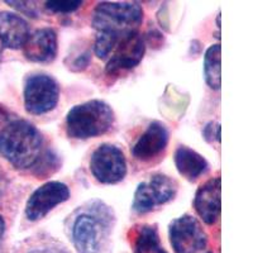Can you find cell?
I'll return each instance as SVG.
<instances>
[{"mask_svg":"<svg viewBox=\"0 0 253 253\" xmlns=\"http://www.w3.org/2000/svg\"><path fill=\"white\" fill-rule=\"evenodd\" d=\"M208 253H213V252H208Z\"/></svg>","mask_w":253,"mask_h":253,"instance_id":"d4e9b609","label":"cell"},{"mask_svg":"<svg viewBox=\"0 0 253 253\" xmlns=\"http://www.w3.org/2000/svg\"><path fill=\"white\" fill-rule=\"evenodd\" d=\"M177 182L173 178L162 173L151 176L148 181L141 182L137 186L132 208L135 213L146 214L156 207L166 204L176 195Z\"/></svg>","mask_w":253,"mask_h":253,"instance_id":"5b68a950","label":"cell"},{"mask_svg":"<svg viewBox=\"0 0 253 253\" xmlns=\"http://www.w3.org/2000/svg\"><path fill=\"white\" fill-rule=\"evenodd\" d=\"M23 53L32 62H51L57 55V33L52 28L37 29L27 38Z\"/></svg>","mask_w":253,"mask_h":253,"instance_id":"4fadbf2b","label":"cell"},{"mask_svg":"<svg viewBox=\"0 0 253 253\" xmlns=\"http://www.w3.org/2000/svg\"><path fill=\"white\" fill-rule=\"evenodd\" d=\"M216 26L220 29V13H218V15H216Z\"/></svg>","mask_w":253,"mask_h":253,"instance_id":"cb8c5ba5","label":"cell"},{"mask_svg":"<svg viewBox=\"0 0 253 253\" xmlns=\"http://www.w3.org/2000/svg\"><path fill=\"white\" fill-rule=\"evenodd\" d=\"M70 190L60 181H49L33 191L26 204V215L31 221L44 218L57 205L67 202Z\"/></svg>","mask_w":253,"mask_h":253,"instance_id":"ba28073f","label":"cell"},{"mask_svg":"<svg viewBox=\"0 0 253 253\" xmlns=\"http://www.w3.org/2000/svg\"><path fill=\"white\" fill-rule=\"evenodd\" d=\"M5 3L9 4L10 6H13V8H15L17 10H19L20 13L27 14L28 17H36V15H37L36 6L33 5V3H31V1H13V0H8Z\"/></svg>","mask_w":253,"mask_h":253,"instance_id":"ffe728a7","label":"cell"},{"mask_svg":"<svg viewBox=\"0 0 253 253\" xmlns=\"http://www.w3.org/2000/svg\"><path fill=\"white\" fill-rule=\"evenodd\" d=\"M173 160L178 173L189 181H196L209 170V164L207 160L200 153L186 146L178 147L175 151Z\"/></svg>","mask_w":253,"mask_h":253,"instance_id":"9a60e30c","label":"cell"},{"mask_svg":"<svg viewBox=\"0 0 253 253\" xmlns=\"http://www.w3.org/2000/svg\"><path fill=\"white\" fill-rule=\"evenodd\" d=\"M142 20L143 9L138 3L103 1L95 8L92 27L98 35L114 38L119 43L124 37L138 32Z\"/></svg>","mask_w":253,"mask_h":253,"instance_id":"7a4b0ae2","label":"cell"},{"mask_svg":"<svg viewBox=\"0 0 253 253\" xmlns=\"http://www.w3.org/2000/svg\"><path fill=\"white\" fill-rule=\"evenodd\" d=\"M114 123V112L103 100H89L72 108L66 117L70 138L87 139L105 134Z\"/></svg>","mask_w":253,"mask_h":253,"instance_id":"3957f363","label":"cell"},{"mask_svg":"<svg viewBox=\"0 0 253 253\" xmlns=\"http://www.w3.org/2000/svg\"><path fill=\"white\" fill-rule=\"evenodd\" d=\"M133 253H167L162 247L156 225L144 224L135 230Z\"/></svg>","mask_w":253,"mask_h":253,"instance_id":"2e32d148","label":"cell"},{"mask_svg":"<svg viewBox=\"0 0 253 253\" xmlns=\"http://www.w3.org/2000/svg\"><path fill=\"white\" fill-rule=\"evenodd\" d=\"M60 99V86L53 78L44 74L32 75L24 85V107L27 113L42 115L56 108Z\"/></svg>","mask_w":253,"mask_h":253,"instance_id":"277c9868","label":"cell"},{"mask_svg":"<svg viewBox=\"0 0 253 253\" xmlns=\"http://www.w3.org/2000/svg\"><path fill=\"white\" fill-rule=\"evenodd\" d=\"M42 143L40 130L24 119L13 118L0 128V156L17 169L37 164Z\"/></svg>","mask_w":253,"mask_h":253,"instance_id":"6da1fadb","label":"cell"},{"mask_svg":"<svg viewBox=\"0 0 253 253\" xmlns=\"http://www.w3.org/2000/svg\"><path fill=\"white\" fill-rule=\"evenodd\" d=\"M169 130L161 122H152L132 147V155L141 162H150L166 150Z\"/></svg>","mask_w":253,"mask_h":253,"instance_id":"8fae6325","label":"cell"},{"mask_svg":"<svg viewBox=\"0 0 253 253\" xmlns=\"http://www.w3.org/2000/svg\"><path fill=\"white\" fill-rule=\"evenodd\" d=\"M13 119L12 114H10V112H9L8 109H6L4 105H1L0 104V128H3L4 126H5L8 122H10Z\"/></svg>","mask_w":253,"mask_h":253,"instance_id":"44dd1931","label":"cell"},{"mask_svg":"<svg viewBox=\"0 0 253 253\" xmlns=\"http://www.w3.org/2000/svg\"><path fill=\"white\" fill-rule=\"evenodd\" d=\"M4 230H5V223H4L3 218L0 216V241H1L4 236Z\"/></svg>","mask_w":253,"mask_h":253,"instance_id":"603a6c76","label":"cell"},{"mask_svg":"<svg viewBox=\"0 0 253 253\" xmlns=\"http://www.w3.org/2000/svg\"><path fill=\"white\" fill-rule=\"evenodd\" d=\"M83 5V1L76 0V1H67V0H51L46 1V9L55 14H70V13L76 12L80 6Z\"/></svg>","mask_w":253,"mask_h":253,"instance_id":"ac0fdd59","label":"cell"},{"mask_svg":"<svg viewBox=\"0 0 253 253\" xmlns=\"http://www.w3.org/2000/svg\"><path fill=\"white\" fill-rule=\"evenodd\" d=\"M114 49L107 66V74L110 76L119 75L121 72L129 71L138 66L144 56L146 42L137 32L124 37Z\"/></svg>","mask_w":253,"mask_h":253,"instance_id":"9c48e42d","label":"cell"},{"mask_svg":"<svg viewBox=\"0 0 253 253\" xmlns=\"http://www.w3.org/2000/svg\"><path fill=\"white\" fill-rule=\"evenodd\" d=\"M194 208L207 224L211 225L218 220L221 210L220 177L210 178L199 187L194 199Z\"/></svg>","mask_w":253,"mask_h":253,"instance_id":"7c38bea8","label":"cell"},{"mask_svg":"<svg viewBox=\"0 0 253 253\" xmlns=\"http://www.w3.org/2000/svg\"><path fill=\"white\" fill-rule=\"evenodd\" d=\"M29 36L28 23L20 15L0 12V55L5 48L23 47Z\"/></svg>","mask_w":253,"mask_h":253,"instance_id":"5bb4252c","label":"cell"},{"mask_svg":"<svg viewBox=\"0 0 253 253\" xmlns=\"http://www.w3.org/2000/svg\"><path fill=\"white\" fill-rule=\"evenodd\" d=\"M203 135L204 139L209 143H213L214 141L220 142V124L215 123V122H210L204 126L203 130Z\"/></svg>","mask_w":253,"mask_h":253,"instance_id":"d6986e66","label":"cell"},{"mask_svg":"<svg viewBox=\"0 0 253 253\" xmlns=\"http://www.w3.org/2000/svg\"><path fill=\"white\" fill-rule=\"evenodd\" d=\"M169 237L175 253H200L208 245L207 232L200 221L189 214L171 221Z\"/></svg>","mask_w":253,"mask_h":253,"instance_id":"8992f818","label":"cell"},{"mask_svg":"<svg viewBox=\"0 0 253 253\" xmlns=\"http://www.w3.org/2000/svg\"><path fill=\"white\" fill-rule=\"evenodd\" d=\"M29 253H67L66 251L61 250V248H53V247H42V248H35Z\"/></svg>","mask_w":253,"mask_h":253,"instance_id":"7402d4cb","label":"cell"},{"mask_svg":"<svg viewBox=\"0 0 253 253\" xmlns=\"http://www.w3.org/2000/svg\"><path fill=\"white\" fill-rule=\"evenodd\" d=\"M90 171L101 184H117L126 175V156L117 146L100 144L90 158Z\"/></svg>","mask_w":253,"mask_h":253,"instance_id":"52a82bcc","label":"cell"},{"mask_svg":"<svg viewBox=\"0 0 253 253\" xmlns=\"http://www.w3.org/2000/svg\"><path fill=\"white\" fill-rule=\"evenodd\" d=\"M221 47L213 44L207 49L204 56L205 81L211 89L219 90L221 86Z\"/></svg>","mask_w":253,"mask_h":253,"instance_id":"e0dca14e","label":"cell"},{"mask_svg":"<svg viewBox=\"0 0 253 253\" xmlns=\"http://www.w3.org/2000/svg\"><path fill=\"white\" fill-rule=\"evenodd\" d=\"M104 224L89 213L81 214L72 225V241L79 253H100L104 238Z\"/></svg>","mask_w":253,"mask_h":253,"instance_id":"30bf717a","label":"cell"}]
</instances>
